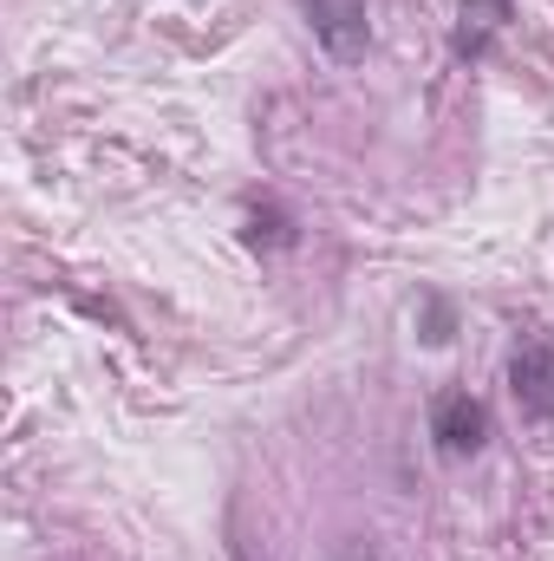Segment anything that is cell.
<instances>
[{"label":"cell","instance_id":"1","mask_svg":"<svg viewBox=\"0 0 554 561\" xmlns=\"http://www.w3.org/2000/svg\"><path fill=\"white\" fill-rule=\"evenodd\" d=\"M430 444H437V457H450V463L476 457V450L489 444V412H483V399H470V392H437V399H430Z\"/></svg>","mask_w":554,"mask_h":561},{"label":"cell","instance_id":"2","mask_svg":"<svg viewBox=\"0 0 554 561\" xmlns=\"http://www.w3.org/2000/svg\"><path fill=\"white\" fill-rule=\"evenodd\" d=\"M307 20H313V39L326 46L333 66H359L366 46H372V20H366V0H300Z\"/></svg>","mask_w":554,"mask_h":561},{"label":"cell","instance_id":"3","mask_svg":"<svg viewBox=\"0 0 554 561\" xmlns=\"http://www.w3.org/2000/svg\"><path fill=\"white\" fill-rule=\"evenodd\" d=\"M509 392L522 405V419L535 424H554V346L529 340L516 359H509Z\"/></svg>","mask_w":554,"mask_h":561},{"label":"cell","instance_id":"4","mask_svg":"<svg viewBox=\"0 0 554 561\" xmlns=\"http://www.w3.org/2000/svg\"><path fill=\"white\" fill-rule=\"evenodd\" d=\"M503 20H509V0H463V13H457V53L476 59L503 33Z\"/></svg>","mask_w":554,"mask_h":561},{"label":"cell","instance_id":"5","mask_svg":"<svg viewBox=\"0 0 554 561\" xmlns=\"http://www.w3.org/2000/svg\"><path fill=\"white\" fill-rule=\"evenodd\" d=\"M339 561H379V556H372V549H346Z\"/></svg>","mask_w":554,"mask_h":561},{"label":"cell","instance_id":"6","mask_svg":"<svg viewBox=\"0 0 554 561\" xmlns=\"http://www.w3.org/2000/svg\"><path fill=\"white\" fill-rule=\"evenodd\" d=\"M235 561H262V556H249V549H235Z\"/></svg>","mask_w":554,"mask_h":561}]
</instances>
